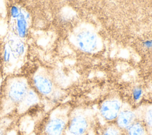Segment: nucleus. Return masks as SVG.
I'll return each mask as SVG.
<instances>
[{
  "label": "nucleus",
  "instance_id": "1",
  "mask_svg": "<svg viewBox=\"0 0 152 135\" xmlns=\"http://www.w3.org/2000/svg\"><path fill=\"white\" fill-rule=\"evenodd\" d=\"M93 111L86 108L70 112L64 135H87L93 123Z\"/></svg>",
  "mask_w": 152,
  "mask_h": 135
},
{
  "label": "nucleus",
  "instance_id": "2",
  "mask_svg": "<svg viewBox=\"0 0 152 135\" xmlns=\"http://www.w3.org/2000/svg\"><path fill=\"white\" fill-rule=\"evenodd\" d=\"M28 89V81L26 79L19 77L11 78L5 85V100L10 106H18Z\"/></svg>",
  "mask_w": 152,
  "mask_h": 135
},
{
  "label": "nucleus",
  "instance_id": "3",
  "mask_svg": "<svg viewBox=\"0 0 152 135\" xmlns=\"http://www.w3.org/2000/svg\"><path fill=\"white\" fill-rule=\"evenodd\" d=\"M67 106H61L55 109L49 116L44 127L45 135H64L69 115Z\"/></svg>",
  "mask_w": 152,
  "mask_h": 135
},
{
  "label": "nucleus",
  "instance_id": "4",
  "mask_svg": "<svg viewBox=\"0 0 152 135\" xmlns=\"http://www.w3.org/2000/svg\"><path fill=\"white\" fill-rule=\"evenodd\" d=\"M74 40L81 51L88 53L96 52L100 47V41L97 33L88 27L77 29L74 34Z\"/></svg>",
  "mask_w": 152,
  "mask_h": 135
},
{
  "label": "nucleus",
  "instance_id": "5",
  "mask_svg": "<svg viewBox=\"0 0 152 135\" xmlns=\"http://www.w3.org/2000/svg\"><path fill=\"white\" fill-rule=\"evenodd\" d=\"M123 103L121 99L116 96H112L102 102L99 108V114L102 118L106 122L116 120Z\"/></svg>",
  "mask_w": 152,
  "mask_h": 135
},
{
  "label": "nucleus",
  "instance_id": "6",
  "mask_svg": "<svg viewBox=\"0 0 152 135\" xmlns=\"http://www.w3.org/2000/svg\"><path fill=\"white\" fill-rule=\"evenodd\" d=\"M34 90L40 96L49 97L54 90L53 83L48 74L40 71L34 75L32 79Z\"/></svg>",
  "mask_w": 152,
  "mask_h": 135
},
{
  "label": "nucleus",
  "instance_id": "7",
  "mask_svg": "<svg viewBox=\"0 0 152 135\" xmlns=\"http://www.w3.org/2000/svg\"><path fill=\"white\" fill-rule=\"evenodd\" d=\"M138 120L137 109L123 105L116 119V124L124 131Z\"/></svg>",
  "mask_w": 152,
  "mask_h": 135
},
{
  "label": "nucleus",
  "instance_id": "8",
  "mask_svg": "<svg viewBox=\"0 0 152 135\" xmlns=\"http://www.w3.org/2000/svg\"><path fill=\"white\" fill-rule=\"evenodd\" d=\"M30 18L29 13L22 8L21 15L16 19L12 20V30L14 35L18 38H25L28 32V19Z\"/></svg>",
  "mask_w": 152,
  "mask_h": 135
},
{
  "label": "nucleus",
  "instance_id": "9",
  "mask_svg": "<svg viewBox=\"0 0 152 135\" xmlns=\"http://www.w3.org/2000/svg\"><path fill=\"white\" fill-rule=\"evenodd\" d=\"M138 118L144 125L148 135H152V103L141 106L137 109Z\"/></svg>",
  "mask_w": 152,
  "mask_h": 135
},
{
  "label": "nucleus",
  "instance_id": "10",
  "mask_svg": "<svg viewBox=\"0 0 152 135\" xmlns=\"http://www.w3.org/2000/svg\"><path fill=\"white\" fill-rule=\"evenodd\" d=\"M40 97L33 89L29 88L23 100L18 106L19 111L21 112L25 111L29 108L36 105L40 101Z\"/></svg>",
  "mask_w": 152,
  "mask_h": 135
},
{
  "label": "nucleus",
  "instance_id": "11",
  "mask_svg": "<svg viewBox=\"0 0 152 135\" xmlns=\"http://www.w3.org/2000/svg\"><path fill=\"white\" fill-rule=\"evenodd\" d=\"M7 43L8 45L12 56L17 59L21 56L25 51L24 42L16 36H11L8 38Z\"/></svg>",
  "mask_w": 152,
  "mask_h": 135
},
{
  "label": "nucleus",
  "instance_id": "12",
  "mask_svg": "<svg viewBox=\"0 0 152 135\" xmlns=\"http://www.w3.org/2000/svg\"><path fill=\"white\" fill-rule=\"evenodd\" d=\"M124 135H148V134L142 122L139 120H138L124 131Z\"/></svg>",
  "mask_w": 152,
  "mask_h": 135
},
{
  "label": "nucleus",
  "instance_id": "13",
  "mask_svg": "<svg viewBox=\"0 0 152 135\" xmlns=\"http://www.w3.org/2000/svg\"><path fill=\"white\" fill-rule=\"evenodd\" d=\"M99 135H124V131L116 124L109 123L100 128Z\"/></svg>",
  "mask_w": 152,
  "mask_h": 135
},
{
  "label": "nucleus",
  "instance_id": "14",
  "mask_svg": "<svg viewBox=\"0 0 152 135\" xmlns=\"http://www.w3.org/2000/svg\"><path fill=\"white\" fill-rule=\"evenodd\" d=\"M62 97V92L59 90L54 89L53 92L48 98H49V101L52 103L55 104L61 99Z\"/></svg>",
  "mask_w": 152,
  "mask_h": 135
},
{
  "label": "nucleus",
  "instance_id": "15",
  "mask_svg": "<svg viewBox=\"0 0 152 135\" xmlns=\"http://www.w3.org/2000/svg\"><path fill=\"white\" fill-rule=\"evenodd\" d=\"M21 11H22V8H20L17 5H13L11 6L10 8V17L12 18V20H15L21 15Z\"/></svg>",
  "mask_w": 152,
  "mask_h": 135
},
{
  "label": "nucleus",
  "instance_id": "16",
  "mask_svg": "<svg viewBox=\"0 0 152 135\" xmlns=\"http://www.w3.org/2000/svg\"><path fill=\"white\" fill-rule=\"evenodd\" d=\"M12 55L11 52L10 48L8 45L6 43L4 45V51H3V60L5 63H8L11 59Z\"/></svg>",
  "mask_w": 152,
  "mask_h": 135
},
{
  "label": "nucleus",
  "instance_id": "17",
  "mask_svg": "<svg viewBox=\"0 0 152 135\" xmlns=\"http://www.w3.org/2000/svg\"><path fill=\"white\" fill-rule=\"evenodd\" d=\"M7 131V123L5 121L0 122V135H5Z\"/></svg>",
  "mask_w": 152,
  "mask_h": 135
}]
</instances>
